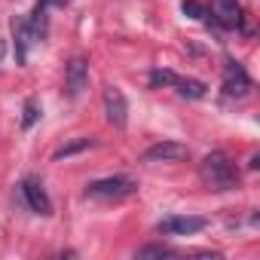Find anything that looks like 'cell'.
Here are the masks:
<instances>
[{"mask_svg":"<svg viewBox=\"0 0 260 260\" xmlns=\"http://www.w3.org/2000/svg\"><path fill=\"white\" fill-rule=\"evenodd\" d=\"M199 181H202L208 190H236V187H239L236 166H233L230 156L220 153V150L208 153V156L199 162Z\"/></svg>","mask_w":260,"mask_h":260,"instance_id":"cell-1","label":"cell"},{"mask_svg":"<svg viewBox=\"0 0 260 260\" xmlns=\"http://www.w3.org/2000/svg\"><path fill=\"white\" fill-rule=\"evenodd\" d=\"M135 190H138V181L125 178V175H113V178H101V181L86 184V196L98 199V202H119L125 196H132Z\"/></svg>","mask_w":260,"mask_h":260,"instance_id":"cell-2","label":"cell"},{"mask_svg":"<svg viewBox=\"0 0 260 260\" xmlns=\"http://www.w3.org/2000/svg\"><path fill=\"white\" fill-rule=\"evenodd\" d=\"M101 101H104V116H107V122H110L113 128H125V122H128V104H125L122 89H119V86H104Z\"/></svg>","mask_w":260,"mask_h":260,"instance_id":"cell-3","label":"cell"},{"mask_svg":"<svg viewBox=\"0 0 260 260\" xmlns=\"http://www.w3.org/2000/svg\"><path fill=\"white\" fill-rule=\"evenodd\" d=\"M190 156V147L181 144V141H159L153 147H147L141 153V162L153 166V162H184Z\"/></svg>","mask_w":260,"mask_h":260,"instance_id":"cell-4","label":"cell"},{"mask_svg":"<svg viewBox=\"0 0 260 260\" xmlns=\"http://www.w3.org/2000/svg\"><path fill=\"white\" fill-rule=\"evenodd\" d=\"M208 220L205 217H196V214H184V217H166L156 223V230L162 236H193L199 230H205Z\"/></svg>","mask_w":260,"mask_h":260,"instance_id":"cell-5","label":"cell"},{"mask_svg":"<svg viewBox=\"0 0 260 260\" xmlns=\"http://www.w3.org/2000/svg\"><path fill=\"white\" fill-rule=\"evenodd\" d=\"M89 86V64L83 58H71L64 68V92L68 98H80Z\"/></svg>","mask_w":260,"mask_h":260,"instance_id":"cell-6","label":"cell"},{"mask_svg":"<svg viewBox=\"0 0 260 260\" xmlns=\"http://www.w3.org/2000/svg\"><path fill=\"white\" fill-rule=\"evenodd\" d=\"M251 92V77L236 64V61H226V74H223V95L226 98H245Z\"/></svg>","mask_w":260,"mask_h":260,"instance_id":"cell-7","label":"cell"},{"mask_svg":"<svg viewBox=\"0 0 260 260\" xmlns=\"http://www.w3.org/2000/svg\"><path fill=\"white\" fill-rule=\"evenodd\" d=\"M22 196H25V202H28L31 211H37V214H52V199H49L46 187H43L37 178H28V181L22 184Z\"/></svg>","mask_w":260,"mask_h":260,"instance_id":"cell-8","label":"cell"},{"mask_svg":"<svg viewBox=\"0 0 260 260\" xmlns=\"http://www.w3.org/2000/svg\"><path fill=\"white\" fill-rule=\"evenodd\" d=\"M211 13L223 28H239L242 25V7L239 0H211Z\"/></svg>","mask_w":260,"mask_h":260,"instance_id":"cell-9","label":"cell"},{"mask_svg":"<svg viewBox=\"0 0 260 260\" xmlns=\"http://www.w3.org/2000/svg\"><path fill=\"white\" fill-rule=\"evenodd\" d=\"M13 40H16V61L25 64L28 61V46L34 40V34H31V28H28L25 19H13Z\"/></svg>","mask_w":260,"mask_h":260,"instance_id":"cell-10","label":"cell"},{"mask_svg":"<svg viewBox=\"0 0 260 260\" xmlns=\"http://www.w3.org/2000/svg\"><path fill=\"white\" fill-rule=\"evenodd\" d=\"M172 86L178 89V95L181 98H190V101H199V98H205L208 95V86L202 83V80H193V77H172Z\"/></svg>","mask_w":260,"mask_h":260,"instance_id":"cell-11","label":"cell"},{"mask_svg":"<svg viewBox=\"0 0 260 260\" xmlns=\"http://www.w3.org/2000/svg\"><path fill=\"white\" fill-rule=\"evenodd\" d=\"M92 144H95L92 138H77V141H68V144H61V147L52 153V159H55V162H61V159H68V156H77V153L89 150Z\"/></svg>","mask_w":260,"mask_h":260,"instance_id":"cell-12","label":"cell"},{"mask_svg":"<svg viewBox=\"0 0 260 260\" xmlns=\"http://www.w3.org/2000/svg\"><path fill=\"white\" fill-rule=\"evenodd\" d=\"M175 254H178V251L169 248V245H147V248L138 251V257H175Z\"/></svg>","mask_w":260,"mask_h":260,"instance_id":"cell-13","label":"cell"},{"mask_svg":"<svg viewBox=\"0 0 260 260\" xmlns=\"http://www.w3.org/2000/svg\"><path fill=\"white\" fill-rule=\"evenodd\" d=\"M37 116H40V107H37V101H25V116H22V128H31V125L37 122Z\"/></svg>","mask_w":260,"mask_h":260,"instance_id":"cell-14","label":"cell"},{"mask_svg":"<svg viewBox=\"0 0 260 260\" xmlns=\"http://www.w3.org/2000/svg\"><path fill=\"white\" fill-rule=\"evenodd\" d=\"M172 77H175V71H166L162 68V71H153L150 74V83L153 86H172Z\"/></svg>","mask_w":260,"mask_h":260,"instance_id":"cell-15","label":"cell"},{"mask_svg":"<svg viewBox=\"0 0 260 260\" xmlns=\"http://www.w3.org/2000/svg\"><path fill=\"white\" fill-rule=\"evenodd\" d=\"M184 16H190V19H202L205 10L196 4V0H184Z\"/></svg>","mask_w":260,"mask_h":260,"instance_id":"cell-16","label":"cell"},{"mask_svg":"<svg viewBox=\"0 0 260 260\" xmlns=\"http://www.w3.org/2000/svg\"><path fill=\"white\" fill-rule=\"evenodd\" d=\"M4 55H7V40H0V61H4Z\"/></svg>","mask_w":260,"mask_h":260,"instance_id":"cell-17","label":"cell"},{"mask_svg":"<svg viewBox=\"0 0 260 260\" xmlns=\"http://www.w3.org/2000/svg\"><path fill=\"white\" fill-rule=\"evenodd\" d=\"M49 4H55V7H68L71 0H49Z\"/></svg>","mask_w":260,"mask_h":260,"instance_id":"cell-18","label":"cell"}]
</instances>
